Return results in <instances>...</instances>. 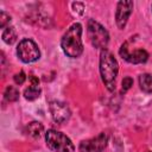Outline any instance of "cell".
Listing matches in <instances>:
<instances>
[{
    "instance_id": "cell-1",
    "label": "cell",
    "mask_w": 152,
    "mask_h": 152,
    "mask_svg": "<svg viewBox=\"0 0 152 152\" xmlns=\"http://www.w3.org/2000/svg\"><path fill=\"white\" fill-rule=\"evenodd\" d=\"M81 34H82V25L78 23L72 24L64 33L61 40V46L66 56L71 58H76L81 56V53L83 52Z\"/></svg>"
},
{
    "instance_id": "cell-2",
    "label": "cell",
    "mask_w": 152,
    "mask_h": 152,
    "mask_svg": "<svg viewBox=\"0 0 152 152\" xmlns=\"http://www.w3.org/2000/svg\"><path fill=\"white\" fill-rule=\"evenodd\" d=\"M119 71V64L114 55L108 50H102L100 53V74L101 78L109 91L115 90V80Z\"/></svg>"
},
{
    "instance_id": "cell-3",
    "label": "cell",
    "mask_w": 152,
    "mask_h": 152,
    "mask_svg": "<svg viewBox=\"0 0 152 152\" xmlns=\"http://www.w3.org/2000/svg\"><path fill=\"white\" fill-rule=\"evenodd\" d=\"M48 147L53 152H74L75 146L71 140L59 131L49 129L45 133Z\"/></svg>"
},
{
    "instance_id": "cell-4",
    "label": "cell",
    "mask_w": 152,
    "mask_h": 152,
    "mask_svg": "<svg viewBox=\"0 0 152 152\" xmlns=\"http://www.w3.org/2000/svg\"><path fill=\"white\" fill-rule=\"evenodd\" d=\"M88 36L90 38L93 46L101 50H106L109 42V34L101 24L90 19L88 21Z\"/></svg>"
},
{
    "instance_id": "cell-5",
    "label": "cell",
    "mask_w": 152,
    "mask_h": 152,
    "mask_svg": "<svg viewBox=\"0 0 152 152\" xmlns=\"http://www.w3.org/2000/svg\"><path fill=\"white\" fill-rule=\"evenodd\" d=\"M17 55L19 57V59L24 63H32L36 62L39 56V49L37 46V44L31 40V39H23L18 48H17Z\"/></svg>"
},
{
    "instance_id": "cell-6",
    "label": "cell",
    "mask_w": 152,
    "mask_h": 152,
    "mask_svg": "<svg viewBox=\"0 0 152 152\" xmlns=\"http://www.w3.org/2000/svg\"><path fill=\"white\" fill-rule=\"evenodd\" d=\"M108 142V134L102 132L99 135L81 141L78 150L80 152H102Z\"/></svg>"
},
{
    "instance_id": "cell-7",
    "label": "cell",
    "mask_w": 152,
    "mask_h": 152,
    "mask_svg": "<svg viewBox=\"0 0 152 152\" xmlns=\"http://www.w3.org/2000/svg\"><path fill=\"white\" fill-rule=\"evenodd\" d=\"M119 53L125 61H127L129 63H133V64L145 63L147 61V58H148V53L144 49H137V50H134L132 52L129 50V48H128V42H125L121 45V48L119 50Z\"/></svg>"
},
{
    "instance_id": "cell-8",
    "label": "cell",
    "mask_w": 152,
    "mask_h": 152,
    "mask_svg": "<svg viewBox=\"0 0 152 152\" xmlns=\"http://www.w3.org/2000/svg\"><path fill=\"white\" fill-rule=\"evenodd\" d=\"M50 112L52 114V119L57 124H63L70 118V109L69 107L61 101H51L50 102Z\"/></svg>"
},
{
    "instance_id": "cell-9",
    "label": "cell",
    "mask_w": 152,
    "mask_h": 152,
    "mask_svg": "<svg viewBox=\"0 0 152 152\" xmlns=\"http://www.w3.org/2000/svg\"><path fill=\"white\" fill-rule=\"evenodd\" d=\"M133 10V1H119L116 6V25L119 28H124L127 24V20Z\"/></svg>"
},
{
    "instance_id": "cell-10",
    "label": "cell",
    "mask_w": 152,
    "mask_h": 152,
    "mask_svg": "<svg viewBox=\"0 0 152 152\" xmlns=\"http://www.w3.org/2000/svg\"><path fill=\"white\" fill-rule=\"evenodd\" d=\"M28 78H30V81H31V86H30L27 89H25L24 96H25L26 100L32 101V100H36L37 97H39V95H40L39 80H38L36 76H33V75H31Z\"/></svg>"
},
{
    "instance_id": "cell-11",
    "label": "cell",
    "mask_w": 152,
    "mask_h": 152,
    "mask_svg": "<svg viewBox=\"0 0 152 152\" xmlns=\"http://www.w3.org/2000/svg\"><path fill=\"white\" fill-rule=\"evenodd\" d=\"M43 132H44V127H43V125H42L40 122H38V121H32V122H30V124L26 126V133H27L30 137L34 138V139L40 138L42 134H43Z\"/></svg>"
},
{
    "instance_id": "cell-12",
    "label": "cell",
    "mask_w": 152,
    "mask_h": 152,
    "mask_svg": "<svg viewBox=\"0 0 152 152\" xmlns=\"http://www.w3.org/2000/svg\"><path fill=\"white\" fill-rule=\"evenodd\" d=\"M139 86L142 91L152 93V75L151 74H142L139 76Z\"/></svg>"
},
{
    "instance_id": "cell-13",
    "label": "cell",
    "mask_w": 152,
    "mask_h": 152,
    "mask_svg": "<svg viewBox=\"0 0 152 152\" xmlns=\"http://www.w3.org/2000/svg\"><path fill=\"white\" fill-rule=\"evenodd\" d=\"M2 39L6 44H10V45L13 44L17 40V32H15L14 27H12V26L6 27L2 32Z\"/></svg>"
},
{
    "instance_id": "cell-14",
    "label": "cell",
    "mask_w": 152,
    "mask_h": 152,
    "mask_svg": "<svg viewBox=\"0 0 152 152\" xmlns=\"http://www.w3.org/2000/svg\"><path fill=\"white\" fill-rule=\"evenodd\" d=\"M4 96L7 101L10 102H14L19 99V90L13 87V86H8L6 89H5V93H4Z\"/></svg>"
},
{
    "instance_id": "cell-15",
    "label": "cell",
    "mask_w": 152,
    "mask_h": 152,
    "mask_svg": "<svg viewBox=\"0 0 152 152\" xmlns=\"http://www.w3.org/2000/svg\"><path fill=\"white\" fill-rule=\"evenodd\" d=\"M10 21H11V17H10L7 13L1 12V13H0V27L4 28Z\"/></svg>"
},
{
    "instance_id": "cell-16",
    "label": "cell",
    "mask_w": 152,
    "mask_h": 152,
    "mask_svg": "<svg viewBox=\"0 0 152 152\" xmlns=\"http://www.w3.org/2000/svg\"><path fill=\"white\" fill-rule=\"evenodd\" d=\"M132 86H133V80H132L131 77H125V78L122 80V91H124V93L127 91Z\"/></svg>"
},
{
    "instance_id": "cell-17",
    "label": "cell",
    "mask_w": 152,
    "mask_h": 152,
    "mask_svg": "<svg viewBox=\"0 0 152 152\" xmlns=\"http://www.w3.org/2000/svg\"><path fill=\"white\" fill-rule=\"evenodd\" d=\"M25 80H26V76H25V72L24 71H20V72H18V74L14 75V82L17 84H23L25 82Z\"/></svg>"
},
{
    "instance_id": "cell-18",
    "label": "cell",
    "mask_w": 152,
    "mask_h": 152,
    "mask_svg": "<svg viewBox=\"0 0 152 152\" xmlns=\"http://www.w3.org/2000/svg\"><path fill=\"white\" fill-rule=\"evenodd\" d=\"M72 8L75 12H77L78 14H82L83 13V10H84V6L83 4L81 2H72Z\"/></svg>"
}]
</instances>
